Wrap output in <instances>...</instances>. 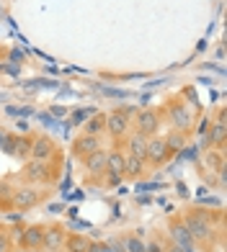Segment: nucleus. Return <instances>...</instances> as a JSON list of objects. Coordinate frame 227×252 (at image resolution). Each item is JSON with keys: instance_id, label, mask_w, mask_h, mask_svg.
Listing matches in <instances>:
<instances>
[{"instance_id": "b1692460", "label": "nucleus", "mask_w": 227, "mask_h": 252, "mask_svg": "<svg viewBox=\"0 0 227 252\" xmlns=\"http://www.w3.org/2000/svg\"><path fill=\"white\" fill-rule=\"evenodd\" d=\"M145 252H165V250H163L160 242H147L145 245Z\"/></svg>"}, {"instance_id": "39448f33", "label": "nucleus", "mask_w": 227, "mask_h": 252, "mask_svg": "<svg viewBox=\"0 0 227 252\" xmlns=\"http://www.w3.org/2000/svg\"><path fill=\"white\" fill-rule=\"evenodd\" d=\"M168 157H170V150H168L165 139H160V136H150V139H147V152H145V159H150L152 165H163Z\"/></svg>"}, {"instance_id": "0eeeda50", "label": "nucleus", "mask_w": 227, "mask_h": 252, "mask_svg": "<svg viewBox=\"0 0 227 252\" xmlns=\"http://www.w3.org/2000/svg\"><path fill=\"white\" fill-rule=\"evenodd\" d=\"M26 178L31 183H49L52 180V167L49 162H41V159H31L26 165Z\"/></svg>"}, {"instance_id": "20e7f679", "label": "nucleus", "mask_w": 227, "mask_h": 252, "mask_svg": "<svg viewBox=\"0 0 227 252\" xmlns=\"http://www.w3.org/2000/svg\"><path fill=\"white\" fill-rule=\"evenodd\" d=\"M157 126H160V116H157L155 111H140L137 119H134V131L145 134L147 139H150V136H155Z\"/></svg>"}, {"instance_id": "ddd939ff", "label": "nucleus", "mask_w": 227, "mask_h": 252, "mask_svg": "<svg viewBox=\"0 0 227 252\" xmlns=\"http://www.w3.org/2000/svg\"><path fill=\"white\" fill-rule=\"evenodd\" d=\"M212 129L207 134V144L209 147H222L225 144V136H227V124H225V111H220V119L217 124H209Z\"/></svg>"}, {"instance_id": "2eb2a0df", "label": "nucleus", "mask_w": 227, "mask_h": 252, "mask_svg": "<svg viewBox=\"0 0 227 252\" xmlns=\"http://www.w3.org/2000/svg\"><path fill=\"white\" fill-rule=\"evenodd\" d=\"M41 239H44V229L41 226H29V229L21 232V245H24L26 250H39Z\"/></svg>"}, {"instance_id": "412c9836", "label": "nucleus", "mask_w": 227, "mask_h": 252, "mask_svg": "<svg viewBox=\"0 0 227 252\" xmlns=\"http://www.w3.org/2000/svg\"><path fill=\"white\" fill-rule=\"evenodd\" d=\"M124 250L127 252H145V242L137 239V237H127L124 239Z\"/></svg>"}, {"instance_id": "a211bd4d", "label": "nucleus", "mask_w": 227, "mask_h": 252, "mask_svg": "<svg viewBox=\"0 0 227 252\" xmlns=\"http://www.w3.org/2000/svg\"><path fill=\"white\" fill-rule=\"evenodd\" d=\"M145 152H147V136H145V134H140V131L129 134V155L142 157V159H145Z\"/></svg>"}, {"instance_id": "4be33fe9", "label": "nucleus", "mask_w": 227, "mask_h": 252, "mask_svg": "<svg viewBox=\"0 0 227 252\" xmlns=\"http://www.w3.org/2000/svg\"><path fill=\"white\" fill-rule=\"evenodd\" d=\"M13 144L18 150H13L16 157H29V150H31V139H13Z\"/></svg>"}, {"instance_id": "9b49d317", "label": "nucleus", "mask_w": 227, "mask_h": 252, "mask_svg": "<svg viewBox=\"0 0 227 252\" xmlns=\"http://www.w3.org/2000/svg\"><path fill=\"white\" fill-rule=\"evenodd\" d=\"M170 237H173V245H178V247H184V250H194V237L189 234V229H186V224L184 221H173L170 224Z\"/></svg>"}, {"instance_id": "4468645a", "label": "nucleus", "mask_w": 227, "mask_h": 252, "mask_svg": "<svg viewBox=\"0 0 227 252\" xmlns=\"http://www.w3.org/2000/svg\"><path fill=\"white\" fill-rule=\"evenodd\" d=\"M142 173H145V159L134 155H124V178L137 180L142 178Z\"/></svg>"}, {"instance_id": "7ed1b4c3", "label": "nucleus", "mask_w": 227, "mask_h": 252, "mask_svg": "<svg viewBox=\"0 0 227 252\" xmlns=\"http://www.w3.org/2000/svg\"><path fill=\"white\" fill-rule=\"evenodd\" d=\"M170 124L176 126V131H191V126H194V113L189 111V106H184V103H170Z\"/></svg>"}, {"instance_id": "f8f14e48", "label": "nucleus", "mask_w": 227, "mask_h": 252, "mask_svg": "<svg viewBox=\"0 0 227 252\" xmlns=\"http://www.w3.org/2000/svg\"><path fill=\"white\" fill-rule=\"evenodd\" d=\"M83 165H85V173L90 178H98V175H104L106 173V152H93V155H88L83 159Z\"/></svg>"}, {"instance_id": "423d86ee", "label": "nucleus", "mask_w": 227, "mask_h": 252, "mask_svg": "<svg viewBox=\"0 0 227 252\" xmlns=\"http://www.w3.org/2000/svg\"><path fill=\"white\" fill-rule=\"evenodd\" d=\"M29 157L31 159H41V162H49V159L54 157V144H52L49 136H37V139H31Z\"/></svg>"}, {"instance_id": "f257e3e1", "label": "nucleus", "mask_w": 227, "mask_h": 252, "mask_svg": "<svg viewBox=\"0 0 227 252\" xmlns=\"http://www.w3.org/2000/svg\"><path fill=\"white\" fill-rule=\"evenodd\" d=\"M189 234L194 237V242H209V239L214 237V226H212V219L204 211H194L189 214L184 219Z\"/></svg>"}, {"instance_id": "dca6fc26", "label": "nucleus", "mask_w": 227, "mask_h": 252, "mask_svg": "<svg viewBox=\"0 0 227 252\" xmlns=\"http://www.w3.org/2000/svg\"><path fill=\"white\" fill-rule=\"evenodd\" d=\"M106 173L109 175H121L124 178V152L114 150L106 155Z\"/></svg>"}, {"instance_id": "6e6552de", "label": "nucleus", "mask_w": 227, "mask_h": 252, "mask_svg": "<svg viewBox=\"0 0 227 252\" xmlns=\"http://www.w3.org/2000/svg\"><path fill=\"white\" fill-rule=\"evenodd\" d=\"M41 247L47 250V252H60V250L65 247V229H62V226H49V229H44Z\"/></svg>"}, {"instance_id": "f03ea898", "label": "nucleus", "mask_w": 227, "mask_h": 252, "mask_svg": "<svg viewBox=\"0 0 227 252\" xmlns=\"http://www.w3.org/2000/svg\"><path fill=\"white\" fill-rule=\"evenodd\" d=\"M129 129H132V119H129V113H124L121 108L111 111L109 116H106V131H109L116 142L124 139V136L129 134Z\"/></svg>"}, {"instance_id": "6ab92c4d", "label": "nucleus", "mask_w": 227, "mask_h": 252, "mask_svg": "<svg viewBox=\"0 0 227 252\" xmlns=\"http://www.w3.org/2000/svg\"><path fill=\"white\" fill-rule=\"evenodd\" d=\"M101 131H106V116L104 113H96L90 121H85V126H83V134H88V136H98Z\"/></svg>"}, {"instance_id": "1a4fd4ad", "label": "nucleus", "mask_w": 227, "mask_h": 252, "mask_svg": "<svg viewBox=\"0 0 227 252\" xmlns=\"http://www.w3.org/2000/svg\"><path fill=\"white\" fill-rule=\"evenodd\" d=\"M10 203L16 206V209L26 211V209H34V206L39 203V193L34 188H18L13 196H10Z\"/></svg>"}, {"instance_id": "aec40b11", "label": "nucleus", "mask_w": 227, "mask_h": 252, "mask_svg": "<svg viewBox=\"0 0 227 252\" xmlns=\"http://www.w3.org/2000/svg\"><path fill=\"white\" fill-rule=\"evenodd\" d=\"M184 142H186V134L184 131H173V134L165 136V144H168L170 152H178L181 147H184Z\"/></svg>"}, {"instance_id": "f3484780", "label": "nucleus", "mask_w": 227, "mask_h": 252, "mask_svg": "<svg viewBox=\"0 0 227 252\" xmlns=\"http://www.w3.org/2000/svg\"><path fill=\"white\" fill-rule=\"evenodd\" d=\"M88 247H90L88 237H83V234H67L62 250H67V252H88Z\"/></svg>"}, {"instance_id": "bb28decb", "label": "nucleus", "mask_w": 227, "mask_h": 252, "mask_svg": "<svg viewBox=\"0 0 227 252\" xmlns=\"http://www.w3.org/2000/svg\"><path fill=\"white\" fill-rule=\"evenodd\" d=\"M168 252H186V250H184V247H178V245H170Z\"/></svg>"}, {"instance_id": "393cba45", "label": "nucleus", "mask_w": 227, "mask_h": 252, "mask_svg": "<svg viewBox=\"0 0 227 252\" xmlns=\"http://www.w3.org/2000/svg\"><path fill=\"white\" fill-rule=\"evenodd\" d=\"M111 250H114V252H127V250H124V239H114Z\"/></svg>"}, {"instance_id": "9d476101", "label": "nucleus", "mask_w": 227, "mask_h": 252, "mask_svg": "<svg viewBox=\"0 0 227 252\" xmlns=\"http://www.w3.org/2000/svg\"><path fill=\"white\" fill-rule=\"evenodd\" d=\"M98 150H101L98 136H88V134L77 136L75 144H73V155H75V157H80V159H85L88 155H93V152H98Z\"/></svg>"}, {"instance_id": "5701e85b", "label": "nucleus", "mask_w": 227, "mask_h": 252, "mask_svg": "<svg viewBox=\"0 0 227 252\" xmlns=\"http://www.w3.org/2000/svg\"><path fill=\"white\" fill-rule=\"evenodd\" d=\"M88 252H114V250H111V245H106V242H90Z\"/></svg>"}, {"instance_id": "a878e982", "label": "nucleus", "mask_w": 227, "mask_h": 252, "mask_svg": "<svg viewBox=\"0 0 227 252\" xmlns=\"http://www.w3.org/2000/svg\"><path fill=\"white\" fill-rule=\"evenodd\" d=\"M104 175H106L109 186H119V183H121V175H109V173H104Z\"/></svg>"}]
</instances>
